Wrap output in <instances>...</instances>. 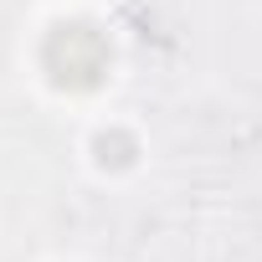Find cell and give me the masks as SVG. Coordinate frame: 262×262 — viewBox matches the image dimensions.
Segmentation results:
<instances>
[{
  "label": "cell",
  "instance_id": "1",
  "mask_svg": "<svg viewBox=\"0 0 262 262\" xmlns=\"http://www.w3.org/2000/svg\"><path fill=\"white\" fill-rule=\"evenodd\" d=\"M108 62H113V47H108V36H103L93 21H62V26H52L47 41H41V67H47V77H52L62 93H88V88H98L103 72H108Z\"/></svg>",
  "mask_w": 262,
  "mask_h": 262
},
{
  "label": "cell",
  "instance_id": "2",
  "mask_svg": "<svg viewBox=\"0 0 262 262\" xmlns=\"http://www.w3.org/2000/svg\"><path fill=\"white\" fill-rule=\"evenodd\" d=\"M93 155H98L103 170H128L134 155H139V139L128 134V128H103V134L93 139Z\"/></svg>",
  "mask_w": 262,
  "mask_h": 262
}]
</instances>
